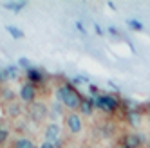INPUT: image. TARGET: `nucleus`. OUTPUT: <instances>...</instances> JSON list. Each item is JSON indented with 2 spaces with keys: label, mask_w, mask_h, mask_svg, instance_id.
<instances>
[{
  "label": "nucleus",
  "mask_w": 150,
  "mask_h": 148,
  "mask_svg": "<svg viewBox=\"0 0 150 148\" xmlns=\"http://www.w3.org/2000/svg\"><path fill=\"white\" fill-rule=\"evenodd\" d=\"M0 130H2V128H0Z\"/></svg>",
  "instance_id": "obj_27"
},
{
  "label": "nucleus",
  "mask_w": 150,
  "mask_h": 148,
  "mask_svg": "<svg viewBox=\"0 0 150 148\" xmlns=\"http://www.w3.org/2000/svg\"><path fill=\"white\" fill-rule=\"evenodd\" d=\"M4 96H6V98H13V94H11V90H6Z\"/></svg>",
  "instance_id": "obj_21"
},
{
  "label": "nucleus",
  "mask_w": 150,
  "mask_h": 148,
  "mask_svg": "<svg viewBox=\"0 0 150 148\" xmlns=\"http://www.w3.org/2000/svg\"><path fill=\"white\" fill-rule=\"evenodd\" d=\"M127 24H128V27H130L132 31H141L143 29V24L139 22V20H128Z\"/></svg>",
  "instance_id": "obj_15"
},
{
  "label": "nucleus",
  "mask_w": 150,
  "mask_h": 148,
  "mask_svg": "<svg viewBox=\"0 0 150 148\" xmlns=\"http://www.w3.org/2000/svg\"><path fill=\"white\" fill-rule=\"evenodd\" d=\"M94 29H96V33H98V35H103V33H101V27H100L98 24H96V25H94Z\"/></svg>",
  "instance_id": "obj_20"
},
{
  "label": "nucleus",
  "mask_w": 150,
  "mask_h": 148,
  "mask_svg": "<svg viewBox=\"0 0 150 148\" xmlns=\"http://www.w3.org/2000/svg\"><path fill=\"white\" fill-rule=\"evenodd\" d=\"M18 63H20V67H25V69L29 70V60H27V58H20Z\"/></svg>",
  "instance_id": "obj_16"
},
{
  "label": "nucleus",
  "mask_w": 150,
  "mask_h": 148,
  "mask_svg": "<svg viewBox=\"0 0 150 148\" xmlns=\"http://www.w3.org/2000/svg\"><path fill=\"white\" fill-rule=\"evenodd\" d=\"M76 27H78V29L81 31L83 35H85V27H83V24H81V22H76Z\"/></svg>",
  "instance_id": "obj_19"
},
{
  "label": "nucleus",
  "mask_w": 150,
  "mask_h": 148,
  "mask_svg": "<svg viewBox=\"0 0 150 148\" xmlns=\"http://www.w3.org/2000/svg\"><path fill=\"white\" fill-rule=\"evenodd\" d=\"M56 96H58V99L65 105L67 109H80L81 107V98H80V94L76 92V89H72L71 85H63V87H60L58 89V92H56Z\"/></svg>",
  "instance_id": "obj_1"
},
{
  "label": "nucleus",
  "mask_w": 150,
  "mask_h": 148,
  "mask_svg": "<svg viewBox=\"0 0 150 148\" xmlns=\"http://www.w3.org/2000/svg\"><path fill=\"white\" fill-rule=\"evenodd\" d=\"M109 33H112V35H117V31H116L114 27H109Z\"/></svg>",
  "instance_id": "obj_22"
},
{
  "label": "nucleus",
  "mask_w": 150,
  "mask_h": 148,
  "mask_svg": "<svg viewBox=\"0 0 150 148\" xmlns=\"http://www.w3.org/2000/svg\"><path fill=\"white\" fill-rule=\"evenodd\" d=\"M94 101V107L100 109V110H105V112H114L117 107H120V101L116 99V96H110V94H105V96H100L92 99Z\"/></svg>",
  "instance_id": "obj_2"
},
{
  "label": "nucleus",
  "mask_w": 150,
  "mask_h": 148,
  "mask_svg": "<svg viewBox=\"0 0 150 148\" xmlns=\"http://www.w3.org/2000/svg\"><path fill=\"white\" fill-rule=\"evenodd\" d=\"M80 109H81V112H83V114H87V116H89V114H92L94 101H92V99H81V107H80Z\"/></svg>",
  "instance_id": "obj_9"
},
{
  "label": "nucleus",
  "mask_w": 150,
  "mask_h": 148,
  "mask_svg": "<svg viewBox=\"0 0 150 148\" xmlns=\"http://www.w3.org/2000/svg\"><path fill=\"white\" fill-rule=\"evenodd\" d=\"M24 6H25V2H6V4H4L6 9H11V11H15V13L22 11Z\"/></svg>",
  "instance_id": "obj_11"
},
{
  "label": "nucleus",
  "mask_w": 150,
  "mask_h": 148,
  "mask_svg": "<svg viewBox=\"0 0 150 148\" xmlns=\"http://www.w3.org/2000/svg\"><path fill=\"white\" fill-rule=\"evenodd\" d=\"M15 148H35V144L31 143L29 139H25V137H22V139H16Z\"/></svg>",
  "instance_id": "obj_13"
},
{
  "label": "nucleus",
  "mask_w": 150,
  "mask_h": 148,
  "mask_svg": "<svg viewBox=\"0 0 150 148\" xmlns=\"http://www.w3.org/2000/svg\"><path fill=\"white\" fill-rule=\"evenodd\" d=\"M65 123H67L69 130H71L72 134H78V132L81 130V118H80L78 114H69L67 118H65Z\"/></svg>",
  "instance_id": "obj_3"
},
{
  "label": "nucleus",
  "mask_w": 150,
  "mask_h": 148,
  "mask_svg": "<svg viewBox=\"0 0 150 148\" xmlns=\"http://www.w3.org/2000/svg\"><path fill=\"white\" fill-rule=\"evenodd\" d=\"M148 119H150V110H148Z\"/></svg>",
  "instance_id": "obj_25"
},
{
  "label": "nucleus",
  "mask_w": 150,
  "mask_h": 148,
  "mask_svg": "<svg viewBox=\"0 0 150 148\" xmlns=\"http://www.w3.org/2000/svg\"><path fill=\"white\" fill-rule=\"evenodd\" d=\"M146 148H150V143H148V146H146Z\"/></svg>",
  "instance_id": "obj_26"
},
{
  "label": "nucleus",
  "mask_w": 150,
  "mask_h": 148,
  "mask_svg": "<svg viewBox=\"0 0 150 148\" xmlns=\"http://www.w3.org/2000/svg\"><path fill=\"white\" fill-rule=\"evenodd\" d=\"M40 148H56L54 146V143H49V141H44V143H42V146Z\"/></svg>",
  "instance_id": "obj_18"
},
{
  "label": "nucleus",
  "mask_w": 150,
  "mask_h": 148,
  "mask_svg": "<svg viewBox=\"0 0 150 148\" xmlns=\"http://www.w3.org/2000/svg\"><path fill=\"white\" fill-rule=\"evenodd\" d=\"M27 78H29V83H40L42 80V72L38 70V69H29L27 70Z\"/></svg>",
  "instance_id": "obj_8"
},
{
  "label": "nucleus",
  "mask_w": 150,
  "mask_h": 148,
  "mask_svg": "<svg viewBox=\"0 0 150 148\" xmlns=\"http://www.w3.org/2000/svg\"><path fill=\"white\" fill-rule=\"evenodd\" d=\"M2 80H6V72H0V81Z\"/></svg>",
  "instance_id": "obj_23"
},
{
  "label": "nucleus",
  "mask_w": 150,
  "mask_h": 148,
  "mask_svg": "<svg viewBox=\"0 0 150 148\" xmlns=\"http://www.w3.org/2000/svg\"><path fill=\"white\" fill-rule=\"evenodd\" d=\"M6 29H7V33L11 35L13 38H16V40L24 36V33H22V31H20L18 27H15V25H6Z\"/></svg>",
  "instance_id": "obj_12"
},
{
  "label": "nucleus",
  "mask_w": 150,
  "mask_h": 148,
  "mask_svg": "<svg viewBox=\"0 0 150 148\" xmlns=\"http://www.w3.org/2000/svg\"><path fill=\"white\" fill-rule=\"evenodd\" d=\"M58 135H60V126H58L56 123L47 125V128H45V141L54 143V141L58 139Z\"/></svg>",
  "instance_id": "obj_5"
},
{
  "label": "nucleus",
  "mask_w": 150,
  "mask_h": 148,
  "mask_svg": "<svg viewBox=\"0 0 150 148\" xmlns=\"http://www.w3.org/2000/svg\"><path fill=\"white\" fill-rule=\"evenodd\" d=\"M31 116H33L35 119H42L45 116V105L42 103H35L33 107H31Z\"/></svg>",
  "instance_id": "obj_7"
},
{
  "label": "nucleus",
  "mask_w": 150,
  "mask_h": 148,
  "mask_svg": "<svg viewBox=\"0 0 150 148\" xmlns=\"http://www.w3.org/2000/svg\"><path fill=\"white\" fill-rule=\"evenodd\" d=\"M7 135H9V132H7V130H4V128L0 130V143H4V141L7 139Z\"/></svg>",
  "instance_id": "obj_17"
},
{
  "label": "nucleus",
  "mask_w": 150,
  "mask_h": 148,
  "mask_svg": "<svg viewBox=\"0 0 150 148\" xmlns=\"http://www.w3.org/2000/svg\"><path fill=\"white\" fill-rule=\"evenodd\" d=\"M143 135H139V134H128L127 135V144L130 146V148H141L143 146Z\"/></svg>",
  "instance_id": "obj_6"
},
{
  "label": "nucleus",
  "mask_w": 150,
  "mask_h": 148,
  "mask_svg": "<svg viewBox=\"0 0 150 148\" xmlns=\"http://www.w3.org/2000/svg\"><path fill=\"white\" fill-rule=\"evenodd\" d=\"M120 148H130V146H128V144L125 143V144H123V146H120Z\"/></svg>",
  "instance_id": "obj_24"
},
{
  "label": "nucleus",
  "mask_w": 150,
  "mask_h": 148,
  "mask_svg": "<svg viewBox=\"0 0 150 148\" xmlns=\"http://www.w3.org/2000/svg\"><path fill=\"white\" fill-rule=\"evenodd\" d=\"M4 72H6V76H7V78H11V80H15V78L18 76V69H16L15 65H11V67H7V69H6Z\"/></svg>",
  "instance_id": "obj_14"
},
{
  "label": "nucleus",
  "mask_w": 150,
  "mask_h": 148,
  "mask_svg": "<svg viewBox=\"0 0 150 148\" xmlns=\"http://www.w3.org/2000/svg\"><path fill=\"white\" fill-rule=\"evenodd\" d=\"M35 96H36V89H35V85H33V83H24L22 89H20V98L29 103V101L35 99Z\"/></svg>",
  "instance_id": "obj_4"
},
{
  "label": "nucleus",
  "mask_w": 150,
  "mask_h": 148,
  "mask_svg": "<svg viewBox=\"0 0 150 148\" xmlns=\"http://www.w3.org/2000/svg\"><path fill=\"white\" fill-rule=\"evenodd\" d=\"M127 118L130 119V123H132L134 126H137L139 123H141V114H139L137 110H128V114H127Z\"/></svg>",
  "instance_id": "obj_10"
}]
</instances>
